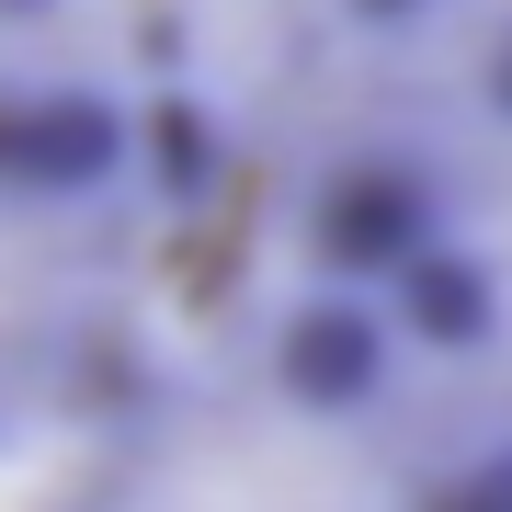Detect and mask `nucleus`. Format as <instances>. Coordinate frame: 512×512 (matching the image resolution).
Segmentation results:
<instances>
[{
	"instance_id": "1",
	"label": "nucleus",
	"mask_w": 512,
	"mask_h": 512,
	"mask_svg": "<svg viewBox=\"0 0 512 512\" xmlns=\"http://www.w3.org/2000/svg\"><path fill=\"white\" fill-rule=\"evenodd\" d=\"M376 342V330H365ZM239 353L114 421L69 512H456L444 478L399 467L387 353Z\"/></svg>"
},
{
	"instance_id": "2",
	"label": "nucleus",
	"mask_w": 512,
	"mask_h": 512,
	"mask_svg": "<svg viewBox=\"0 0 512 512\" xmlns=\"http://www.w3.org/2000/svg\"><path fill=\"white\" fill-rule=\"evenodd\" d=\"M80 319H92V239L69 217V183L0 137V421L69 376Z\"/></svg>"
}]
</instances>
